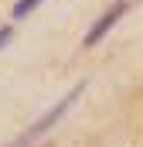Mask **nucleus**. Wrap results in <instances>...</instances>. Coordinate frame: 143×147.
<instances>
[{"mask_svg": "<svg viewBox=\"0 0 143 147\" xmlns=\"http://www.w3.org/2000/svg\"><path fill=\"white\" fill-rule=\"evenodd\" d=\"M82 92H85V82H75L68 92H65V96H61V99H58V103H55L51 110L44 113V116H37L34 123H31V127H27V130H24V134H21L17 140H14V147H27L31 140H37L41 134H48V130H51V123H58V120L65 116V110H68V106L75 103V99H78V96H82Z\"/></svg>", "mask_w": 143, "mask_h": 147, "instance_id": "f257e3e1", "label": "nucleus"}, {"mask_svg": "<svg viewBox=\"0 0 143 147\" xmlns=\"http://www.w3.org/2000/svg\"><path fill=\"white\" fill-rule=\"evenodd\" d=\"M123 14H126V0L112 3V7H109L106 14H102V17H99V21H96V24L89 28V34H85V41H82V48H92L96 41H102V38L109 34V28H112V24H116V21L123 17Z\"/></svg>", "mask_w": 143, "mask_h": 147, "instance_id": "f03ea898", "label": "nucleus"}, {"mask_svg": "<svg viewBox=\"0 0 143 147\" xmlns=\"http://www.w3.org/2000/svg\"><path fill=\"white\" fill-rule=\"evenodd\" d=\"M37 3H41V0H17V3H14V10H10V17H27Z\"/></svg>", "mask_w": 143, "mask_h": 147, "instance_id": "7ed1b4c3", "label": "nucleus"}, {"mask_svg": "<svg viewBox=\"0 0 143 147\" xmlns=\"http://www.w3.org/2000/svg\"><path fill=\"white\" fill-rule=\"evenodd\" d=\"M7 41H10V28H0V48H3Z\"/></svg>", "mask_w": 143, "mask_h": 147, "instance_id": "20e7f679", "label": "nucleus"}]
</instances>
